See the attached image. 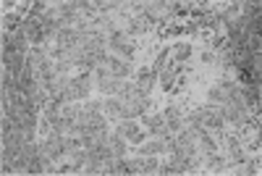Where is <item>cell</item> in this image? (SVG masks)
Segmentation results:
<instances>
[{"label":"cell","mask_w":262,"mask_h":176,"mask_svg":"<svg viewBox=\"0 0 262 176\" xmlns=\"http://www.w3.org/2000/svg\"><path fill=\"white\" fill-rule=\"evenodd\" d=\"M238 90H242V84H236V82H231V79H223V82L212 84L210 90H207V100H210L212 105H226Z\"/></svg>","instance_id":"cell-1"},{"label":"cell","mask_w":262,"mask_h":176,"mask_svg":"<svg viewBox=\"0 0 262 176\" xmlns=\"http://www.w3.org/2000/svg\"><path fill=\"white\" fill-rule=\"evenodd\" d=\"M90 87H92V71H84L74 79H69V90L74 100H90Z\"/></svg>","instance_id":"cell-2"},{"label":"cell","mask_w":262,"mask_h":176,"mask_svg":"<svg viewBox=\"0 0 262 176\" xmlns=\"http://www.w3.org/2000/svg\"><path fill=\"white\" fill-rule=\"evenodd\" d=\"M116 134H121L128 145H139L142 140H144V131L131 121V119H121V124H118V129H116Z\"/></svg>","instance_id":"cell-3"},{"label":"cell","mask_w":262,"mask_h":176,"mask_svg":"<svg viewBox=\"0 0 262 176\" xmlns=\"http://www.w3.org/2000/svg\"><path fill=\"white\" fill-rule=\"evenodd\" d=\"M158 79H160V74H158V71H152V69H139L134 82H137V87H139V90H142L144 95H149V92H152V87L158 84Z\"/></svg>","instance_id":"cell-4"},{"label":"cell","mask_w":262,"mask_h":176,"mask_svg":"<svg viewBox=\"0 0 262 176\" xmlns=\"http://www.w3.org/2000/svg\"><path fill=\"white\" fill-rule=\"evenodd\" d=\"M221 111H223V119H226L228 124L242 126V124L247 121V111H244V108H238V105H233V103H226V105H221Z\"/></svg>","instance_id":"cell-5"},{"label":"cell","mask_w":262,"mask_h":176,"mask_svg":"<svg viewBox=\"0 0 262 176\" xmlns=\"http://www.w3.org/2000/svg\"><path fill=\"white\" fill-rule=\"evenodd\" d=\"M121 84H123V79H116V76H100L97 79V87L105 92V95H111V97H118V92H121Z\"/></svg>","instance_id":"cell-6"},{"label":"cell","mask_w":262,"mask_h":176,"mask_svg":"<svg viewBox=\"0 0 262 176\" xmlns=\"http://www.w3.org/2000/svg\"><path fill=\"white\" fill-rule=\"evenodd\" d=\"M152 24H155V21L147 18L144 13H139L137 18H131V21H128L126 32H128V37H131V34H144V32H149V27H152Z\"/></svg>","instance_id":"cell-7"},{"label":"cell","mask_w":262,"mask_h":176,"mask_svg":"<svg viewBox=\"0 0 262 176\" xmlns=\"http://www.w3.org/2000/svg\"><path fill=\"white\" fill-rule=\"evenodd\" d=\"M107 71H111V76H116V79H126L131 74V61H121V58L111 55V66H107Z\"/></svg>","instance_id":"cell-8"},{"label":"cell","mask_w":262,"mask_h":176,"mask_svg":"<svg viewBox=\"0 0 262 176\" xmlns=\"http://www.w3.org/2000/svg\"><path fill=\"white\" fill-rule=\"evenodd\" d=\"M105 116L116 119V121L123 119V103H121V97H107L105 100Z\"/></svg>","instance_id":"cell-9"},{"label":"cell","mask_w":262,"mask_h":176,"mask_svg":"<svg viewBox=\"0 0 262 176\" xmlns=\"http://www.w3.org/2000/svg\"><path fill=\"white\" fill-rule=\"evenodd\" d=\"M107 145H111V152L116 158H123L126 152H128V142L121 137V134H116V131H111V140H107Z\"/></svg>","instance_id":"cell-10"},{"label":"cell","mask_w":262,"mask_h":176,"mask_svg":"<svg viewBox=\"0 0 262 176\" xmlns=\"http://www.w3.org/2000/svg\"><path fill=\"white\" fill-rule=\"evenodd\" d=\"M158 155H139V173H158Z\"/></svg>","instance_id":"cell-11"},{"label":"cell","mask_w":262,"mask_h":176,"mask_svg":"<svg viewBox=\"0 0 262 176\" xmlns=\"http://www.w3.org/2000/svg\"><path fill=\"white\" fill-rule=\"evenodd\" d=\"M205 166H207L210 171H226L228 161H226V158H221V155H217V150H215V152H207V158H205Z\"/></svg>","instance_id":"cell-12"},{"label":"cell","mask_w":262,"mask_h":176,"mask_svg":"<svg viewBox=\"0 0 262 176\" xmlns=\"http://www.w3.org/2000/svg\"><path fill=\"white\" fill-rule=\"evenodd\" d=\"M191 45H189V42H179V45L176 48H173V58H176L179 63H186L189 58H191Z\"/></svg>","instance_id":"cell-13"},{"label":"cell","mask_w":262,"mask_h":176,"mask_svg":"<svg viewBox=\"0 0 262 176\" xmlns=\"http://www.w3.org/2000/svg\"><path fill=\"white\" fill-rule=\"evenodd\" d=\"M168 58H170V48H163V50H160V55L155 58V66H152V71H158V74H160V71L165 69Z\"/></svg>","instance_id":"cell-14"},{"label":"cell","mask_w":262,"mask_h":176,"mask_svg":"<svg viewBox=\"0 0 262 176\" xmlns=\"http://www.w3.org/2000/svg\"><path fill=\"white\" fill-rule=\"evenodd\" d=\"M200 61H202L205 66H212V63H217V53H215V50H205V53L200 55Z\"/></svg>","instance_id":"cell-15"},{"label":"cell","mask_w":262,"mask_h":176,"mask_svg":"<svg viewBox=\"0 0 262 176\" xmlns=\"http://www.w3.org/2000/svg\"><path fill=\"white\" fill-rule=\"evenodd\" d=\"M3 24H6L11 32H18V29H21V27H16V24H18V16H6V18H3Z\"/></svg>","instance_id":"cell-16"}]
</instances>
